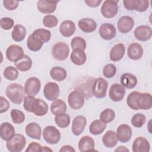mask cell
<instances>
[{
    "label": "cell",
    "instance_id": "cell-1",
    "mask_svg": "<svg viewBox=\"0 0 152 152\" xmlns=\"http://www.w3.org/2000/svg\"><path fill=\"white\" fill-rule=\"evenodd\" d=\"M24 109L31 113H33L38 116H43L48 112V105L43 100L35 98L32 96H27L24 97Z\"/></svg>",
    "mask_w": 152,
    "mask_h": 152
},
{
    "label": "cell",
    "instance_id": "cell-2",
    "mask_svg": "<svg viewBox=\"0 0 152 152\" xmlns=\"http://www.w3.org/2000/svg\"><path fill=\"white\" fill-rule=\"evenodd\" d=\"M24 88L23 87L17 83H12L9 84L5 90L7 97L13 103L20 104L24 98Z\"/></svg>",
    "mask_w": 152,
    "mask_h": 152
},
{
    "label": "cell",
    "instance_id": "cell-3",
    "mask_svg": "<svg viewBox=\"0 0 152 152\" xmlns=\"http://www.w3.org/2000/svg\"><path fill=\"white\" fill-rule=\"evenodd\" d=\"M108 87V83L107 80L102 77L95 79L91 86L92 94L98 99H102L106 96Z\"/></svg>",
    "mask_w": 152,
    "mask_h": 152
},
{
    "label": "cell",
    "instance_id": "cell-4",
    "mask_svg": "<svg viewBox=\"0 0 152 152\" xmlns=\"http://www.w3.org/2000/svg\"><path fill=\"white\" fill-rule=\"evenodd\" d=\"M26 144V138L20 134H16L10 140L7 141V148L10 152H20Z\"/></svg>",
    "mask_w": 152,
    "mask_h": 152
},
{
    "label": "cell",
    "instance_id": "cell-5",
    "mask_svg": "<svg viewBox=\"0 0 152 152\" xmlns=\"http://www.w3.org/2000/svg\"><path fill=\"white\" fill-rule=\"evenodd\" d=\"M43 137L47 143L54 145L60 141L61 133L55 126L49 125L44 128Z\"/></svg>",
    "mask_w": 152,
    "mask_h": 152
},
{
    "label": "cell",
    "instance_id": "cell-6",
    "mask_svg": "<svg viewBox=\"0 0 152 152\" xmlns=\"http://www.w3.org/2000/svg\"><path fill=\"white\" fill-rule=\"evenodd\" d=\"M118 1L106 0L102 5L100 11L102 15L106 18H112L118 13Z\"/></svg>",
    "mask_w": 152,
    "mask_h": 152
},
{
    "label": "cell",
    "instance_id": "cell-7",
    "mask_svg": "<svg viewBox=\"0 0 152 152\" xmlns=\"http://www.w3.org/2000/svg\"><path fill=\"white\" fill-rule=\"evenodd\" d=\"M69 48L64 42H58L52 48V55L55 59L58 61H64L69 56Z\"/></svg>",
    "mask_w": 152,
    "mask_h": 152
},
{
    "label": "cell",
    "instance_id": "cell-8",
    "mask_svg": "<svg viewBox=\"0 0 152 152\" xmlns=\"http://www.w3.org/2000/svg\"><path fill=\"white\" fill-rule=\"evenodd\" d=\"M69 107L74 110L81 109L84 103V96L78 90H74L69 93L68 97Z\"/></svg>",
    "mask_w": 152,
    "mask_h": 152
},
{
    "label": "cell",
    "instance_id": "cell-9",
    "mask_svg": "<svg viewBox=\"0 0 152 152\" xmlns=\"http://www.w3.org/2000/svg\"><path fill=\"white\" fill-rule=\"evenodd\" d=\"M41 87L40 80L35 77L28 78L24 84V92L27 96H34L39 92Z\"/></svg>",
    "mask_w": 152,
    "mask_h": 152
},
{
    "label": "cell",
    "instance_id": "cell-10",
    "mask_svg": "<svg viewBox=\"0 0 152 152\" xmlns=\"http://www.w3.org/2000/svg\"><path fill=\"white\" fill-rule=\"evenodd\" d=\"M123 4L128 10H135L138 12H144L149 7V1L147 0H125Z\"/></svg>",
    "mask_w": 152,
    "mask_h": 152
},
{
    "label": "cell",
    "instance_id": "cell-11",
    "mask_svg": "<svg viewBox=\"0 0 152 152\" xmlns=\"http://www.w3.org/2000/svg\"><path fill=\"white\" fill-rule=\"evenodd\" d=\"M43 94L48 100L53 101L57 99L59 94V86L54 82L46 83L43 88Z\"/></svg>",
    "mask_w": 152,
    "mask_h": 152
},
{
    "label": "cell",
    "instance_id": "cell-12",
    "mask_svg": "<svg viewBox=\"0 0 152 152\" xmlns=\"http://www.w3.org/2000/svg\"><path fill=\"white\" fill-rule=\"evenodd\" d=\"M24 50L23 48L17 45H12L10 46L6 50V57L7 59L14 63L20 59L23 56Z\"/></svg>",
    "mask_w": 152,
    "mask_h": 152
},
{
    "label": "cell",
    "instance_id": "cell-13",
    "mask_svg": "<svg viewBox=\"0 0 152 152\" xmlns=\"http://www.w3.org/2000/svg\"><path fill=\"white\" fill-rule=\"evenodd\" d=\"M125 94V87L119 84L115 83L111 85L109 90V96L113 102L121 101Z\"/></svg>",
    "mask_w": 152,
    "mask_h": 152
},
{
    "label": "cell",
    "instance_id": "cell-14",
    "mask_svg": "<svg viewBox=\"0 0 152 152\" xmlns=\"http://www.w3.org/2000/svg\"><path fill=\"white\" fill-rule=\"evenodd\" d=\"M134 26L133 18L128 15L121 17L117 22V27L119 32L122 33H127L129 32Z\"/></svg>",
    "mask_w": 152,
    "mask_h": 152
},
{
    "label": "cell",
    "instance_id": "cell-15",
    "mask_svg": "<svg viewBox=\"0 0 152 152\" xmlns=\"http://www.w3.org/2000/svg\"><path fill=\"white\" fill-rule=\"evenodd\" d=\"M134 34L135 37L137 40L144 42L150 39L152 36V30L150 27L145 25H142L135 28Z\"/></svg>",
    "mask_w": 152,
    "mask_h": 152
},
{
    "label": "cell",
    "instance_id": "cell-16",
    "mask_svg": "<svg viewBox=\"0 0 152 152\" xmlns=\"http://www.w3.org/2000/svg\"><path fill=\"white\" fill-rule=\"evenodd\" d=\"M58 1L40 0L37 3V8L42 14H52L56 10Z\"/></svg>",
    "mask_w": 152,
    "mask_h": 152
},
{
    "label": "cell",
    "instance_id": "cell-17",
    "mask_svg": "<svg viewBox=\"0 0 152 152\" xmlns=\"http://www.w3.org/2000/svg\"><path fill=\"white\" fill-rule=\"evenodd\" d=\"M116 133L118 140L120 142L124 143L129 141L132 134V129L131 126L126 124L120 125L118 127Z\"/></svg>",
    "mask_w": 152,
    "mask_h": 152
},
{
    "label": "cell",
    "instance_id": "cell-18",
    "mask_svg": "<svg viewBox=\"0 0 152 152\" xmlns=\"http://www.w3.org/2000/svg\"><path fill=\"white\" fill-rule=\"evenodd\" d=\"M100 37L106 40H109L115 37L116 30L115 26L110 23L102 24L99 30Z\"/></svg>",
    "mask_w": 152,
    "mask_h": 152
},
{
    "label": "cell",
    "instance_id": "cell-19",
    "mask_svg": "<svg viewBox=\"0 0 152 152\" xmlns=\"http://www.w3.org/2000/svg\"><path fill=\"white\" fill-rule=\"evenodd\" d=\"M87 120L84 116L79 115L75 117L72 122L71 130L74 135H80L84 130Z\"/></svg>",
    "mask_w": 152,
    "mask_h": 152
},
{
    "label": "cell",
    "instance_id": "cell-20",
    "mask_svg": "<svg viewBox=\"0 0 152 152\" xmlns=\"http://www.w3.org/2000/svg\"><path fill=\"white\" fill-rule=\"evenodd\" d=\"M150 149V143L145 138L139 137L134 140L132 147L134 152H148Z\"/></svg>",
    "mask_w": 152,
    "mask_h": 152
},
{
    "label": "cell",
    "instance_id": "cell-21",
    "mask_svg": "<svg viewBox=\"0 0 152 152\" xmlns=\"http://www.w3.org/2000/svg\"><path fill=\"white\" fill-rule=\"evenodd\" d=\"M95 143L93 138L90 136L86 135L81 138L78 142V149L81 152L94 151Z\"/></svg>",
    "mask_w": 152,
    "mask_h": 152
},
{
    "label": "cell",
    "instance_id": "cell-22",
    "mask_svg": "<svg viewBox=\"0 0 152 152\" xmlns=\"http://www.w3.org/2000/svg\"><path fill=\"white\" fill-rule=\"evenodd\" d=\"M143 55V49L138 43H132L128 48L127 55L132 60H138Z\"/></svg>",
    "mask_w": 152,
    "mask_h": 152
},
{
    "label": "cell",
    "instance_id": "cell-23",
    "mask_svg": "<svg viewBox=\"0 0 152 152\" xmlns=\"http://www.w3.org/2000/svg\"><path fill=\"white\" fill-rule=\"evenodd\" d=\"M15 131L14 127L9 122H3L0 126V137L5 141H8L12 138Z\"/></svg>",
    "mask_w": 152,
    "mask_h": 152
},
{
    "label": "cell",
    "instance_id": "cell-24",
    "mask_svg": "<svg viewBox=\"0 0 152 152\" xmlns=\"http://www.w3.org/2000/svg\"><path fill=\"white\" fill-rule=\"evenodd\" d=\"M25 132L27 135L31 138L40 140L41 138L42 129L36 122H30L27 124L25 128Z\"/></svg>",
    "mask_w": 152,
    "mask_h": 152
},
{
    "label": "cell",
    "instance_id": "cell-25",
    "mask_svg": "<svg viewBox=\"0 0 152 152\" xmlns=\"http://www.w3.org/2000/svg\"><path fill=\"white\" fill-rule=\"evenodd\" d=\"M138 110H148L152 107V97L148 93H140L137 99Z\"/></svg>",
    "mask_w": 152,
    "mask_h": 152
},
{
    "label": "cell",
    "instance_id": "cell-26",
    "mask_svg": "<svg viewBox=\"0 0 152 152\" xmlns=\"http://www.w3.org/2000/svg\"><path fill=\"white\" fill-rule=\"evenodd\" d=\"M79 28L84 33H91L94 31L97 27L96 21L90 18H83L78 22Z\"/></svg>",
    "mask_w": 152,
    "mask_h": 152
},
{
    "label": "cell",
    "instance_id": "cell-27",
    "mask_svg": "<svg viewBox=\"0 0 152 152\" xmlns=\"http://www.w3.org/2000/svg\"><path fill=\"white\" fill-rule=\"evenodd\" d=\"M76 27L74 23L71 20H65L61 23L59 26V31L64 37H70L75 31Z\"/></svg>",
    "mask_w": 152,
    "mask_h": 152
},
{
    "label": "cell",
    "instance_id": "cell-28",
    "mask_svg": "<svg viewBox=\"0 0 152 152\" xmlns=\"http://www.w3.org/2000/svg\"><path fill=\"white\" fill-rule=\"evenodd\" d=\"M71 62L76 65H82L85 64L87 57L84 50L80 49H73L70 55Z\"/></svg>",
    "mask_w": 152,
    "mask_h": 152
},
{
    "label": "cell",
    "instance_id": "cell-29",
    "mask_svg": "<svg viewBox=\"0 0 152 152\" xmlns=\"http://www.w3.org/2000/svg\"><path fill=\"white\" fill-rule=\"evenodd\" d=\"M125 52V48L122 43L115 45L110 50V59L113 62L120 61L124 56Z\"/></svg>",
    "mask_w": 152,
    "mask_h": 152
},
{
    "label": "cell",
    "instance_id": "cell-30",
    "mask_svg": "<svg viewBox=\"0 0 152 152\" xmlns=\"http://www.w3.org/2000/svg\"><path fill=\"white\" fill-rule=\"evenodd\" d=\"M118 141L116 133L112 130L107 131L102 137L103 144L107 148H113L116 146Z\"/></svg>",
    "mask_w": 152,
    "mask_h": 152
},
{
    "label": "cell",
    "instance_id": "cell-31",
    "mask_svg": "<svg viewBox=\"0 0 152 152\" xmlns=\"http://www.w3.org/2000/svg\"><path fill=\"white\" fill-rule=\"evenodd\" d=\"M120 81L122 85L128 89L133 88L137 84V77L131 73H124L120 78Z\"/></svg>",
    "mask_w": 152,
    "mask_h": 152
},
{
    "label": "cell",
    "instance_id": "cell-32",
    "mask_svg": "<svg viewBox=\"0 0 152 152\" xmlns=\"http://www.w3.org/2000/svg\"><path fill=\"white\" fill-rule=\"evenodd\" d=\"M32 64L31 59L27 55H24L20 59L14 63L16 68L23 72H26L30 69Z\"/></svg>",
    "mask_w": 152,
    "mask_h": 152
},
{
    "label": "cell",
    "instance_id": "cell-33",
    "mask_svg": "<svg viewBox=\"0 0 152 152\" xmlns=\"http://www.w3.org/2000/svg\"><path fill=\"white\" fill-rule=\"evenodd\" d=\"M66 108V104L64 100L61 99H56L53 100L51 104L50 109L52 114L56 116L65 113Z\"/></svg>",
    "mask_w": 152,
    "mask_h": 152
},
{
    "label": "cell",
    "instance_id": "cell-34",
    "mask_svg": "<svg viewBox=\"0 0 152 152\" xmlns=\"http://www.w3.org/2000/svg\"><path fill=\"white\" fill-rule=\"evenodd\" d=\"M43 43H44L40 39L33 34H31L27 40V46L28 49L33 52L39 50L42 48Z\"/></svg>",
    "mask_w": 152,
    "mask_h": 152
},
{
    "label": "cell",
    "instance_id": "cell-35",
    "mask_svg": "<svg viewBox=\"0 0 152 152\" xmlns=\"http://www.w3.org/2000/svg\"><path fill=\"white\" fill-rule=\"evenodd\" d=\"M26 36V29L21 24H16L11 32L12 39L15 42H21Z\"/></svg>",
    "mask_w": 152,
    "mask_h": 152
},
{
    "label": "cell",
    "instance_id": "cell-36",
    "mask_svg": "<svg viewBox=\"0 0 152 152\" xmlns=\"http://www.w3.org/2000/svg\"><path fill=\"white\" fill-rule=\"evenodd\" d=\"M106 128V124L100 119L93 121L90 125L89 131L93 135H97L102 134Z\"/></svg>",
    "mask_w": 152,
    "mask_h": 152
},
{
    "label": "cell",
    "instance_id": "cell-37",
    "mask_svg": "<svg viewBox=\"0 0 152 152\" xmlns=\"http://www.w3.org/2000/svg\"><path fill=\"white\" fill-rule=\"evenodd\" d=\"M51 78L57 81H64L67 76L66 70L60 66H54L50 71Z\"/></svg>",
    "mask_w": 152,
    "mask_h": 152
},
{
    "label": "cell",
    "instance_id": "cell-38",
    "mask_svg": "<svg viewBox=\"0 0 152 152\" xmlns=\"http://www.w3.org/2000/svg\"><path fill=\"white\" fill-rule=\"evenodd\" d=\"M55 122L59 127L65 128L68 127L70 124V117L68 114L64 113L55 116Z\"/></svg>",
    "mask_w": 152,
    "mask_h": 152
},
{
    "label": "cell",
    "instance_id": "cell-39",
    "mask_svg": "<svg viewBox=\"0 0 152 152\" xmlns=\"http://www.w3.org/2000/svg\"><path fill=\"white\" fill-rule=\"evenodd\" d=\"M32 34L40 39L43 43L49 42L51 37V33L49 30L44 28H38L35 30Z\"/></svg>",
    "mask_w": 152,
    "mask_h": 152
},
{
    "label": "cell",
    "instance_id": "cell-40",
    "mask_svg": "<svg viewBox=\"0 0 152 152\" xmlns=\"http://www.w3.org/2000/svg\"><path fill=\"white\" fill-rule=\"evenodd\" d=\"M141 93L138 91H132L129 94L126 99V103L128 106L133 110H138L137 106V99Z\"/></svg>",
    "mask_w": 152,
    "mask_h": 152
},
{
    "label": "cell",
    "instance_id": "cell-41",
    "mask_svg": "<svg viewBox=\"0 0 152 152\" xmlns=\"http://www.w3.org/2000/svg\"><path fill=\"white\" fill-rule=\"evenodd\" d=\"M3 75L6 79L10 81H14L18 78V71L14 66H9L5 68Z\"/></svg>",
    "mask_w": 152,
    "mask_h": 152
},
{
    "label": "cell",
    "instance_id": "cell-42",
    "mask_svg": "<svg viewBox=\"0 0 152 152\" xmlns=\"http://www.w3.org/2000/svg\"><path fill=\"white\" fill-rule=\"evenodd\" d=\"M115 118V112L111 109L107 108L103 110L100 115V119L103 122L107 124L112 122Z\"/></svg>",
    "mask_w": 152,
    "mask_h": 152
},
{
    "label": "cell",
    "instance_id": "cell-43",
    "mask_svg": "<svg viewBox=\"0 0 152 152\" xmlns=\"http://www.w3.org/2000/svg\"><path fill=\"white\" fill-rule=\"evenodd\" d=\"M146 122V117L144 115L138 113L135 114L131 118V124L136 128L142 127Z\"/></svg>",
    "mask_w": 152,
    "mask_h": 152
},
{
    "label": "cell",
    "instance_id": "cell-44",
    "mask_svg": "<svg viewBox=\"0 0 152 152\" xmlns=\"http://www.w3.org/2000/svg\"><path fill=\"white\" fill-rule=\"evenodd\" d=\"M10 114L12 122L15 124H20L25 120L24 113L18 109H12Z\"/></svg>",
    "mask_w": 152,
    "mask_h": 152
},
{
    "label": "cell",
    "instance_id": "cell-45",
    "mask_svg": "<svg viewBox=\"0 0 152 152\" xmlns=\"http://www.w3.org/2000/svg\"><path fill=\"white\" fill-rule=\"evenodd\" d=\"M71 46L72 49H80L84 50L86 49V42L83 38L76 36L71 40Z\"/></svg>",
    "mask_w": 152,
    "mask_h": 152
},
{
    "label": "cell",
    "instance_id": "cell-46",
    "mask_svg": "<svg viewBox=\"0 0 152 152\" xmlns=\"http://www.w3.org/2000/svg\"><path fill=\"white\" fill-rule=\"evenodd\" d=\"M43 25L48 28L55 27L58 25V20L56 16L53 15H46L43 19Z\"/></svg>",
    "mask_w": 152,
    "mask_h": 152
},
{
    "label": "cell",
    "instance_id": "cell-47",
    "mask_svg": "<svg viewBox=\"0 0 152 152\" xmlns=\"http://www.w3.org/2000/svg\"><path fill=\"white\" fill-rule=\"evenodd\" d=\"M116 72V66L112 64L106 65L103 69V75L107 78H112Z\"/></svg>",
    "mask_w": 152,
    "mask_h": 152
},
{
    "label": "cell",
    "instance_id": "cell-48",
    "mask_svg": "<svg viewBox=\"0 0 152 152\" xmlns=\"http://www.w3.org/2000/svg\"><path fill=\"white\" fill-rule=\"evenodd\" d=\"M14 24V21L13 19L10 17H3L1 19L0 21V25L1 27L5 30H10Z\"/></svg>",
    "mask_w": 152,
    "mask_h": 152
},
{
    "label": "cell",
    "instance_id": "cell-49",
    "mask_svg": "<svg viewBox=\"0 0 152 152\" xmlns=\"http://www.w3.org/2000/svg\"><path fill=\"white\" fill-rule=\"evenodd\" d=\"M2 2L4 7L10 11L15 10L19 4V1L12 0H4Z\"/></svg>",
    "mask_w": 152,
    "mask_h": 152
},
{
    "label": "cell",
    "instance_id": "cell-50",
    "mask_svg": "<svg viewBox=\"0 0 152 152\" xmlns=\"http://www.w3.org/2000/svg\"><path fill=\"white\" fill-rule=\"evenodd\" d=\"M42 147L40 145V144L36 142H31L26 150H25L26 152H34V151H42Z\"/></svg>",
    "mask_w": 152,
    "mask_h": 152
},
{
    "label": "cell",
    "instance_id": "cell-51",
    "mask_svg": "<svg viewBox=\"0 0 152 152\" xmlns=\"http://www.w3.org/2000/svg\"><path fill=\"white\" fill-rule=\"evenodd\" d=\"M10 103L4 97H0V113H2L7 112L10 108Z\"/></svg>",
    "mask_w": 152,
    "mask_h": 152
},
{
    "label": "cell",
    "instance_id": "cell-52",
    "mask_svg": "<svg viewBox=\"0 0 152 152\" xmlns=\"http://www.w3.org/2000/svg\"><path fill=\"white\" fill-rule=\"evenodd\" d=\"M102 0H86L84 2L90 7L91 8H96L100 5L102 3Z\"/></svg>",
    "mask_w": 152,
    "mask_h": 152
},
{
    "label": "cell",
    "instance_id": "cell-53",
    "mask_svg": "<svg viewBox=\"0 0 152 152\" xmlns=\"http://www.w3.org/2000/svg\"><path fill=\"white\" fill-rule=\"evenodd\" d=\"M60 152H66V151H69V152H75V150L69 145H63L59 150Z\"/></svg>",
    "mask_w": 152,
    "mask_h": 152
},
{
    "label": "cell",
    "instance_id": "cell-54",
    "mask_svg": "<svg viewBox=\"0 0 152 152\" xmlns=\"http://www.w3.org/2000/svg\"><path fill=\"white\" fill-rule=\"evenodd\" d=\"M115 151H120V152H128L129 151V149H128L126 147H124V146H122L120 145L119 147H118L115 150Z\"/></svg>",
    "mask_w": 152,
    "mask_h": 152
},
{
    "label": "cell",
    "instance_id": "cell-55",
    "mask_svg": "<svg viewBox=\"0 0 152 152\" xmlns=\"http://www.w3.org/2000/svg\"><path fill=\"white\" fill-rule=\"evenodd\" d=\"M42 151H52V150L49 148V147H46V146H44V147H42Z\"/></svg>",
    "mask_w": 152,
    "mask_h": 152
}]
</instances>
